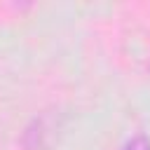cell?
<instances>
[{"instance_id": "1", "label": "cell", "mask_w": 150, "mask_h": 150, "mask_svg": "<svg viewBox=\"0 0 150 150\" xmlns=\"http://www.w3.org/2000/svg\"><path fill=\"white\" fill-rule=\"evenodd\" d=\"M124 150H150V141H148L145 136H134V138L124 145Z\"/></svg>"}]
</instances>
